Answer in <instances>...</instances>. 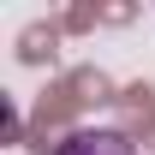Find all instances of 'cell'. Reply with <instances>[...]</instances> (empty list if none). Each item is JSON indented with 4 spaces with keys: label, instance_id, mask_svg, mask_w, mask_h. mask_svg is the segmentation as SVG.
<instances>
[{
    "label": "cell",
    "instance_id": "6da1fadb",
    "mask_svg": "<svg viewBox=\"0 0 155 155\" xmlns=\"http://www.w3.org/2000/svg\"><path fill=\"white\" fill-rule=\"evenodd\" d=\"M54 155H137V143L125 131H114V125H84V131H72Z\"/></svg>",
    "mask_w": 155,
    "mask_h": 155
}]
</instances>
